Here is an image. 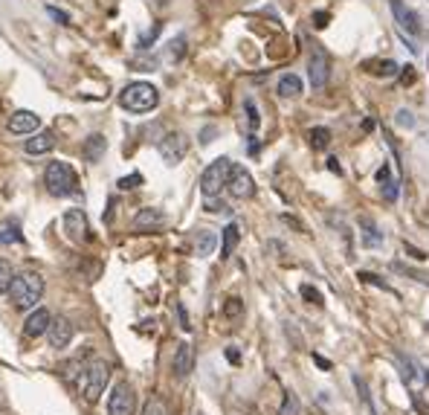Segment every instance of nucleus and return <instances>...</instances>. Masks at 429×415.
<instances>
[{
    "label": "nucleus",
    "mask_w": 429,
    "mask_h": 415,
    "mask_svg": "<svg viewBox=\"0 0 429 415\" xmlns=\"http://www.w3.org/2000/svg\"><path fill=\"white\" fill-rule=\"evenodd\" d=\"M307 76H311V87L314 90H322L331 79V61L322 50H314L311 61H307Z\"/></svg>",
    "instance_id": "9d476101"
},
{
    "label": "nucleus",
    "mask_w": 429,
    "mask_h": 415,
    "mask_svg": "<svg viewBox=\"0 0 429 415\" xmlns=\"http://www.w3.org/2000/svg\"><path fill=\"white\" fill-rule=\"evenodd\" d=\"M12 241H20V233L15 224H4L0 227V244H12Z\"/></svg>",
    "instance_id": "7c9ffc66"
},
{
    "label": "nucleus",
    "mask_w": 429,
    "mask_h": 415,
    "mask_svg": "<svg viewBox=\"0 0 429 415\" xmlns=\"http://www.w3.org/2000/svg\"><path fill=\"white\" fill-rule=\"evenodd\" d=\"M157 35H160V23H157V27L151 30V32H146V35H142L139 38V50H148V47L157 41Z\"/></svg>",
    "instance_id": "72a5a7b5"
},
{
    "label": "nucleus",
    "mask_w": 429,
    "mask_h": 415,
    "mask_svg": "<svg viewBox=\"0 0 429 415\" xmlns=\"http://www.w3.org/2000/svg\"><path fill=\"white\" fill-rule=\"evenodd\" d=\"M226 357H229L232 363H238V360H241V354H238V352H235V346H229V349H226Z\"/></svg>",
    "instance_id": "79ce46f5"
},
{
    "label": "nucleus",
    "mask_w": 429,
    "mask_h": 415,
    "mask_svg": "<svg viewBox=\"0 0 429 415\" xmlns=\"http://www.w3.org/2000/svg\"><path fill=\"white\" fill-rule=\"evenodd\" d=\"M395 122H397L400 128H415V116L409 111H397V119Z\"/></svg>",
    "instance_id": "f704fd0d"
},
{
    "label": "nucleus",
    "mask_w": 429,
    "mask_h": 415,
    "mask_svg": "<svg viewBox=\"0 0 429 415\" xmlns=\"http://www.w3.org/2000/svg\"><path fill=\"white\" fill-rule=\"evenodd\" d=\"M142 415H172V412H169V407H165V401L160 395H151L146 409H142Z\"/></svg>",
    "instance_id": "bb28decb"
},
{
    "label": "nucleus",
    "mask_w": 429,
    "mask_h": 415,
    "mask_svg": "<svg viewBox=\"0 0 429 415\" xmlns=\"http://www.w3.org/2000/svg\"><path fill=\"white\" fill-rule=\"evenodd\" d=\"M73 334H76V328H73V323H70L67 316H53L50 328H46V340H50L53 349H67L70 340H73Z\"/></svg>",
    "instance_id": "1a4fd4ad"
},
{
    "label": "nucleus",
    "mask_w": 429,
    "mask_h": 415,
    "mask_svg": "<svg viewBox=\"0 0 429 415\" xmlns=\"http://www.w3.org/2000/svg\"><path fill=\"white\" fill-rule=\"evenodd\" d=\"M6 294L12 297V305H15V308H20V311H32V308L41 302V297H44V282H41V276L32 273V271H20V273L12 276V285H9Z\"/></svg>",
    "instance_id": "f257e3e1"
},
{
    "label": "nucleus",
    "mask_w": 429,
    "mask_h": 415,
    "mask_svg": "<svg viewBox=\"0 0 429 415\" xmlns=\"http://www.w3.org/2000/svg\"><path fill=\"white\" fill-rule=\"evenodd\" d=\"M307 137H311V145H314L316 151H322V149H328V145H331V131L328 128H311V134H307Z\"/></svg>",
    "instance_id": "a878e982"
},
{
    "label": "nucleus",
    "mask_w": 429,
    "mask_h": 415,
    "mask_svg": "<svg viewBox=\"0 0 429 415\" xmlns=\"http://www.w3.org/2000/svg\"><path fill=\"white\" fill-rule=\"evenodd\" d=\"M218 247V235L214 233H209V230H200L198 235H195V253L203 259V256H212V250Z\"/></svg>",
    "instance_id": "412c9836"
},
{
    "label": "nucleus",
    "mask_w": 429,
    "mask_h": 415,
    "mask_svg": "<svg viewBox=\"0 0 429 415\" xmlns=\"http://www.w3.org/2000/svg\"><path fill=\"white\" fill-rule=\"evenodd\" d=\"M328 168H331V172H337V175L342 172V168H340V163H337V157H331V160H328Z\"/></svg>",
    "instance_id": "37998d69"
},
{
    "label": "nucleus",
    "mask_w": 429,
    "mask_h": 415,
    "mask_svg": "<svg viewBox=\"0 0 429 415\" xmlns=\"http://www.w3.org/2000/svg\"><path fill=\"white\" fill-rule=\"evenodd\" d=\"M377 180H380V183H386V180H392V168H389L386 163H383V166H380V168H377Z\"/></svg>",
    "instance_id": "58836bf2"
},
{
    "label": "nucleus",
    "mask_w": 429,
    "mask_h": 415,
    "mask_svg": "<svg viewBox=\"0 0 429 415\" xmlns=\"http://www.w3.org/2000/svg\"><path fill=\"white\" fill-rule=\"evenodd\" d=\"M302 297L307 302H314V305H322V294H319L316 287H311V285H302Z\"/></svg>",
    "instance_id": "2f4dec72"
},
{
    "label": "nucleus",
    "mask_w": 429,
    "mask_h": 415,
    "mask_svg": "<svg viewBox=\"0 0 429 415\" xmlns=\"http://www.w3.org/2000/svg\"><path fill=\"white\" fill-rule=\"evenodd\" d=\"M41 128V116L35 111H15L9 116V131L18 134V137H30Z\"/></svg>",
    "instance_id": "f8f14e48"
},
{
    "label": "nucleus",
    "mask_w": 429,
    "mask_h": 415,
    "mask_svg": "<svg viewBox=\"0 0 429 415\" xmlns=\"http://www.w3.org/2000/svg\"><path fill=\"white\" fill-rule=\"evenodd\" d=\"M46 15L56 18L58 23H70V15H64V12H61V9H56V6H46Z\"/></svg>",
    "instance_id": "4c0bfd02"
},
{
    "label": "nucleus",
    "mask_w": 429,
    "mask_h": 415,
    "mask_svg": "<svg viewBox=\"0 0 429 415\" xmlns=\"http://www.w3.org/2000/svg\"><path fill=\"white\" fill-rule=\"evenodd\" d=\"M172 369H174V375H177L180 380L192 375V369H195V349L188 346V343H180V346H177L174 360H172Z\"/></svg>",
    "instance_id": "2eb2a0df"
},
{
    "label": "nucleus",
    "mask_w": 429,
    "mask_h": 415,
    "mask_svg": "<svg viewBox=\"0 0 429 415\" xmlns=\"http://www.w3.org/2000/svg\"><path fill=\"white\" fill-rule=\"evenodd\" d=\"M400 360V369H403V380L412 383V386H421L426 380V375H421V369L409 360V357H397Z\"/></svg>",
    "instance_id": "4be33fe9"
},
{
    "label": "nucleus",
    "mask_w": 429,
    "mask_h": 415,
    "mask_svg": "<svg viewBox=\"0 0 429 415\" xmlns=\"http://www.w3.org/2000/svg\"><path fill=\"white\" fill-rule=\"evenodd\" d=\"M157 151H160V157L169 163V166H177V163L188 154V140H186L180 131H172V134H165V137L157 142Z\"/></svg>",
    "instance_id": "6e6552de"
},
{
    "label": "nucleus",
    "mask_w": 429,
    "mask_h": 415,
    "mask_svg": "<svg viewBox=\"0 0 429 415\" xmlns=\"http://www.w3.org/2000/svg\"><path fill=\"white\" fill-rule=\"evenodd\" d=\"M229 168H232V160L229 157H218L214 163H209L203 168V175H200V192H203V198H218L221 189H226Z\"/></svg>",
    "instance_id": "39448f33"
},
{
    "label": "nucleus",
    "mask_w": 429,
    "mask_h": 415,
    "mask_svg": "<svg viewBox=\"0 0 429 415\" xmlns=\"http://www.w3.org/2000/svg\"><path fill=\"white\" fill-rule=\"evenodd\" d=\"M134 183H142V178H139V175H131V178H122V180H119V189H134Z\"/></svg>",
    "instance_id": "ea45409f"
},
{
    "label": "nucleus",
    "mask_w": 429,
    "mask_h": 415,
    "mask_svg": "<svg viewBox=\"0 0 429 415\" xmlns=\"http://www.w3.org/2000/svg\"><path fill=\"white\" fill-rule=\"evenodd\" d=\"M50 320H53L50 311H46V308H35V311L27 316V323H23V334H27L30 340L46 334V328H50Z\"/></svg>",
    "instance_id": "4468645a"
},
{
    "label": "nucleus",
    "mask_w": 429,
    "mask_h": 415,
    "mask_svg": "<svg viewBox=\"0 0 429 415\" xmlns=\"http://www.w3.org/2000/svg\"><path fill=\"white\" fill-rule=\"evenodd\" d=\"M136 412V395L131 383L119 380L113 389H110V398H108V415H134Z\"/></svg>",
    "instance_id": "423d86ee"
},
{
    "label": "nucleus",
    "mask_w": 429,
    "mask_h": 415,
    "mask_svg": "<svg viewBox=\"0 0 429 415\" xmlns=\"http://www.w3.org/2000/svg\"><path fill=\"white\" fill-rule=\"evenodd\" d=\"M108 383H110V363H105V360H93V363H87L84 372H82V378H79L82 395H84V401H90V404L99 401V395L108 389Z\"/></svg>",
    "instance_id": "20e7f679"
},
{
    "label": "nucleus",
    "mask_w": 429,
    "mask_h": 415,
    "mask_svg": "<svg viewBox=\"0 0 429 415\" xmlns=\"http://www.w3.org/2000/svg\"><path fill=\"white\" fill-rule=\"evenodd\" d=\"M162 224H165V218H162V212L160 209H154V206H146V209H139L136 215H134V221H131V227H134V233H157V230H162Z\"/></svg>",
    "instance_id": "ddd939ff"
},
{
    "label": "nucleus",
    "mask_w": 429,
    "mask_h": 415,
    "mask_svg": "<svg viewBox=\"0 0 429 415\" xmlns=\"http://www.w3.org/2000/svg\"><path fill=\"white\" fill-rule=\"evenodd\" d=\"M64 230H67V238H73L76 244H84L90 238V227H87V215L82 209H70L64 215Z\"/></svg>",
    "instance_id": "9b49d317"
},
{
    "label": "nucleus",
    "mask_w": 429,
    "mask_h": 415,
    "mask_svg": "<svg viewBox=\"0 0 429 415\" xmlns=\"http://www.w3.org/2000/svg\"><path fill=\"white\" fill-rule=\"evenodd\" d=\"M278 415H299V401L293 392H284V404H281Z\"/></svg>",
    "instance_id": "c756f323"
},
{
    "label": "nucleus",
    "mask_w": 429,
    "mask_h": 415,
    "mask_svg": "<svg viewBox=\"0 0 429 415\" xmlns=\"http://www.w3.org/2000/svg\"><path fill=\"white\" fill-rule=\"evenodd\" d=\"M105 151H108V142H105L102 134L87 137V142H84V160H87V163H99V160L105 157Z\"/></svg>",
    "instance_id": "a211bd4d"
},
{
    "label": "nucleus",
    "mask_w": 429,
    "mask_h": 415,
    "mask_svg": "<svg viewBox=\"0 0 429 415\" xmlns=\"http://www.w3.org/2000/svg\"><path fill=\"white\" fill-rule=\"evenodd\" d=\"M328 18H331L328 12H316V15H314V20H316V23H314V27H316V30H322V27H328Z\"/></svg>",
    "instance_id": "a19ab883"
},
{
    "label": "nucleus",
    "mask_w": 429,
    "mask_h": 415,
    "mask_svg": "<svg viewBox=\"0 0 429 415\" xmlns=\"http://www.w3.org/2000/svg\"><path fill=\"white\" fill-rule=\"evenodd\" d=\"M316 363H319V366H322V369H331V363H328V360H325V357H319V354H316Z\"/></svg>",
    "instance_id": "c03bdc74"
},
{
    "label": "nucleus",
    "mask_w": 429,
    "mask_h": 415,
    "mask_svg": "<svg viewBox=\"0 0 429 415\" xmlns=\"http://www.w3.org/2000/svg\"><path fill=\"white\" fill-rule=\"evenodd\" d=\"M397 186H400L397 180H386V183H383V198H386L389 204L397 201Z\"/></svg>",
    "instance_id": "473e14b6"
},
{
    "label": "nucleus",
    "mask_w": 429,
    "mask_h": 415,
    "mask_svg": "<svg viewBox=\"0 0 429 415\" xmlns=\"http://www.w3.org/2000/svg\"><path fill=\"white\" fill-rule=\"evenodd\" d=\"M119 105L131 113H148L160 105V93L151 82H134L119 93Z\"/></svg>",
    "instance_id": "7ed1b4c3"
},
{
    "label": "nucleus",
    "mask_w": 429,
    "mask_h": 415,
    "mask_svg": "<svg viewBox=\"0 0 429 415\" xmlns=\"http://www.w3.org/2000/svg\"><path fill=\"white\" fill-rule=\"evenodd\" d=\"M360 224H363V230H366V233H363V244H366V247H377V244L383 241V235L377 233V227L369 221V218H363Z\"/></svg>",
    "instance_id": "393cba45"
},
{
    "label": "nucleus",
    "mask_w": 429,
    "mask_h": 415,
    "mask_svg": "<svg viewBox=\"0 0 429 415\" xmlns=\"http://www.w3.org/2000/svg\"><path fill=\"white\" fill-rule=\"evenodd\" d=\"M226 189H229L232 198H238V201H250L252 194H255V180H252V175L247 172L244 166H235V163H232Z\"/></svg>",
    "instance_id": "0eeeda50"
},
{
    "label": "nucleus",
    "mask_w": 429,
    "mask_h": 415,
    "mask_svg": "<svg viewBox=\"0 0 429 415\" xmlns=\"http://www.w3.org/2000/svg\"><path fill=\"white\" fill-rule=\"evenodd\" d=\"M278 96H284V99H296V96H302V79L296 76V73H284V76L278 79Z\"/></svg>",
    "instance_id": "6ab92c4d"
},
{
    "label": "nucleus",
    "mask_w": 429,
    "mask_h": 415,
    "mask_svg": "<svg viewBox=\"0 0 429 415\" xmlns=\"http://www.w3.org/2000/svg\"><path fill=\"white\" fill-rule=\"evenodd\" d=\"M241 314H244V302L238 297H229L226 305H224V316L226 320H241Z\"/></svg>",
    "instance_id": "cd10ccee"
},
{
    "label": "nucleus",
    "mask_w": 429,
    "mask_h": 415,
    "mask_svg": "<svg viewBox=\"0 0 429 415\" xmlns=\"http://www.w3.org/2000/svg\"><path fill=\"white\" fill-rule=\"evenodd\" d=\"M44 186L53 198H70V194H79V175L70 163H50L44 172Z\"/></svg>",
    "instance_id": "f03ea898"
},
{
    "label": "nucleus",
    "mask_w": 429,
    "mask_h": 415,
    "mask_svg": "<svg viewBox=\"0 0 429 415\" xmlns=\"http://www.w3.org/2000/svg\"><path fill=\"white\" fill-rule=\"evenodd\" d=\"M389 4H392V12H395V20L400 23V30H406V32L418 35V32H421V18H418L412 9L403 6V0H389Z\"/></svg>",
    "instance_id": "dca6fc26"
},
{
    "label": "nucleus",
    "mask_w": 429,
    "mask_h": 415,
    "mask_svg": "<svg viewBox=\"0 0 429 415\" xmlns=\"http://www.w3.org/2000/svg\"><path fill=\"white\" fill-rule=\"evenodd\" d=\"M363 67H366L369 73H374V76H395V73L400 70V67H397L395 61H389V58H386V61H366Z\"/></svg>",
    "instance_id": "b1692460"
},
{
    "label": "nucleus",
    "mask_w": 429,
    "mask_h": 415,
    "mask_svg": "<svg viewBox=\"0 0 429 415\" xmlns=\"http://www.w3.org/2000/svg\"><path fill=\"white\" fill-rule=\"evenodd\" d=\"M23 149H27V154H32V157L53 151L56 149V134L53 131H35L27 142H23Z\"/></svg>",
    "instance_id": "f3484780"
},
{
    "label": "nucleus",
    "mask_w": 429,
    "mask_h": 415,
    "mask_svg": "<svg viewBox=\"0 0 429 415\" xmlns=\"http://www.w3.org/2000/svg\"><path fill=\"white\" fill-rule=\"evenodd\" d=\"M244 116H247V134H255L261 125V113H258L255 99H244Z\"/></svg>",
    "instance_id": "5701e85b"
},
{
    "label": "nucleus",
    "mask_w": 429,
    "mask_h": 415,
    "mask_svg": "<svg viewBox=\"0 0 429 415\" xmlns=\"http://www.w3.org/2000/svg\"><path fill=\"white\" fill-rule=\"evenodd\" d=\"M183 44H186V38H183V35H177V38H174V41L169 44V47H172L169 53H172V58H174V61H177V58L183 56Z\"/></svg>",
    "instance_id": "e433bc0d"
},
{
    "label": "nucleus",
    "mask_w": 429,
    "mask_h": 415,
    "mask_svg": "<svg viewBox=\"0 0 429 415\" xmlns=\"http://www.w3.org/2000/svg\"><path fill=\"white\" fill-rule=\"evenodd\" d=\"M238 241H241V230H238V224L232 221V224H226V230H224V241H221V259H229V256L235 253Z\"/></svg>",
    "instance_id": "aec40b11"
},
{
    "label": "nucleus",
    "mask_w": 429,
    "mask_h": 415,
    "mask_svg": "<svg viewBox=\"0 0 429 415\" xmlns=\"http://www.w3.org/2000/svg\"><path fill=\"white\" fill-rule=\"evenodd\" d=\"M206 212H229V206L224 204V201H218V198H206Z\"/></svg>",
    "instance_id": "c9c22d12"
},
{
    "label": "nucleus",
    "mask_w": 429,
    "mask_h": 415,
    "mask_svg": "<svg viewBox=\"0 0 429 415\" xmlns=\"http://www.w3.org/2000/svg\"><path fill=\"white\" fill-rule=\"evenodd\" d=\"M12 276H15L12 264H9L6 259H0V294H6V290H9V285H12Z\"/></svg>",
    "instance_id": "c85d7f7f"
}]
</instances>
